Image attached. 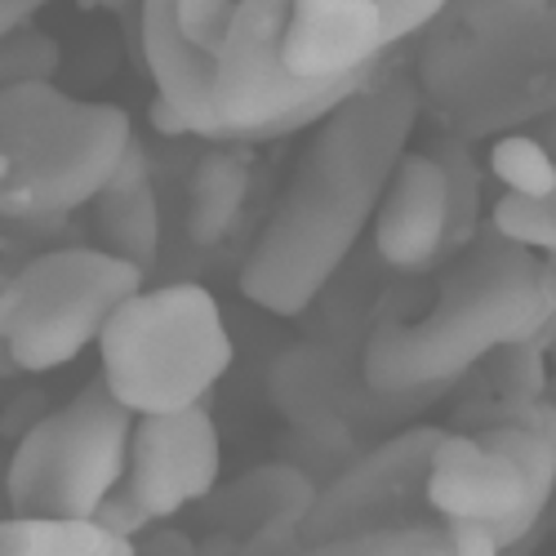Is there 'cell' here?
Masks as SVG:
<instances>
[{
	"mask_svg": "<svg viewBox=\"0 0 556 556\" xmlns=\"http://www.w3.org/2000/svg\"><path fill=\"white\" fill-rule=\"evenodd\" d=\"M445 0H237L214 76L218 143H271L316 129L375 85Z\"/></svg>",
	"mask_w": 556,
	"mask_h": 556,
	"instance_id": "obj_1",
	"label": "cell"
},
{
	"mask_svg": "<svg viewBox=\"0 0 556 556\" xmlns=\"http://www.w3.org/2000/svg\"><path fill=\"white\" fill-rule=\"evenodd\" d=\"M424 103L414 76H379L316 125L281 205L241 267V294L267 316H303L348 263L409 152Z\"/></svg>",
	"mask_w": 556,
	"mask_h": 556,
	"instance_id": "obj_2",
	"label": "cell"
},
{
	"mask_svg": "<svg viewBox=\"0 0 556 556\" xmlns=\"http://www.w3.org/2000/svg\"><path fill=\"white\" fill-rule=\"evenodd\" d=\"M552 307L543 258L503 231H477L441 271L428 312L392 307L365 339L361 383L392 401H437L494 352L543 339Z\"/></svg>",
	"mask_w": 556,
	"mask_h": 556,
	"instance_id": "obj_3",
	"label": "cell"
},
{
	"mask_svg": "<svg viewBox=\"0 0 556 556\" xmlns=\"http://www.w3.org/2000/svg\"><path fill=\"white\" fill-rule=\"evenodd\" d=\"M419 103L450 138H490L556 108V0H445L419 36Z\"/></svg>",
	"mask_w": 556,
	"mask_h": 556,
	"instance_id": "obj_4",
	"label": "cell"
},
{
	"mask_svg": "<svg viewBox=\"0 0 556 556\" xmlns=\"http://www.w3.org/2000/svg\"><path fill=\"white\" fill-rule=\"evenodd\" d=\"M134 143L129 112L54 80L0 89V227H50L94 205Z\"/></svg>",
	"mask_w": 556,
	"mask_h": 556,
	"instance_id": "obj_5",
	"label": "cell"
},
{
	"mask_svg": "<svg viewBox=\"0 0 556 556\" xmlns=\"http://www.w3.org/2000/svg\"><path fill=\"white\" fill-rule=\"evenodd\" d=\"M237 343L218 299L197 281L138 290L99 339L103 383L129 414L201 405L231 369Z\"/></svg>",
	"mask_w": 556,
	"mask_h": 556,
	"instance_id": "obj_6",
	"label": "cell"
},
{
	"mask_svg": "<svg viewBox=\"0 0 556 556\" xmlns=\"http://www.w3.org/2000/svg\"><path fill=\"white\" fill-rule=\"evenodd\" d=\"M148 271L103 245H59L23 258L0 286V343L18 375H50L99 343Z\"/></svg>",
	"mask_w": 556,
	"mask_h": 556,
	"instance_id": "obj_7",
	"label": "cell"
},
{
	"mask_svg": "<svg viewBox=\"0 0 556 556\" xmlns=\"http://www.w3.org/2000/svg\"><path fill=\"white\" fill-rule=\"evenodd\" d=\"M134 424L108 383L80 388L63 409H50L14 441L5 498L14 517L94 521L129 477Z\"/></svg>",
	"mask_w": 556,
	"mask_h": 556,
	"instance_id": "obj_8",
	"label": "cell"
},
{
	"mask_svg": "<svg viewBox=\"0 0 556 556\" xmlns=\"http://www.w3.org/2000/svg\"><path fill=\"white\" fill-rule=\"evenodd\" d=\"M445 428L419 424L365 450L356 463L316 494L303 543H330L352 534H383L409 526H441L428 513V472Z\"/></svg>",
	"mask_w": 556,
	"mask_h": 556,
	"instance_id": "obj_9",
	"label": "cell"
},
{
	"mask_svg": "<svg viewBox=\"0 0 556 556\" xmlns=\"http://www.w3.org/2000/svg\"><path fill=\"white\" fill-rule=\"evenodd\" d=\"M223 445L205 405L143 414L134 424L129 445V485L125 494L143 507L148 521H169L182 507H192L218 490Z\"/></svg>",
	"mask_w": 556,
	"mask_h": 556,
	"instance_id": "obj_10",
	"label": "cell"
},
{
	"mask_svg": "<svg viewBox=\"0 0 556 556\" xmlns=\"http://www.w3.org/2000/svg\"><path fill=\"white\" fill-rule=\"evenodd\" d=\"M375 254L405 276H419L441 267L454 245V197H450V169L437 152H405L388 197L369 227Z\"/></svg>",
	"mask_w": 556,
	"mask_h": 556,
	"instance_id": "obj_11",
	"label": "cell"
},
{
	"mask_svg": "<svg viewBox=\"0 0 556 556\" xmlns=\"http://www.w3.org/2000/svg\"><path fill=\"white\" fill-rule=\"evenodd\" d=\"M343 365L326 348H290L267 369V396L286 414V424L320 445L348 441L356 392L343 383Z\"/></svg>",
	"mask_w": 556,
	"mask_h": 556,
	"instance_id": "obj_12",
	"label": "cell"
},
{
	"mask_svg": "<svg viewBox=\"0 0 556 556\" xmlns=\"http://www.w3.org/2000/svg\"><path fill=\"white\" fill-rule=\"evenodd\" d=\"M316 494H320L316 481L303 468H294V463H263V468L245 472L237 485H227L218 494L214 513L227 530H237L245 539L276 534V530L303 534Z\"/></svg>",
	"mask_w": 556,
	"mask_h": 556,
	"instance_id": "obj_13",
	"label": "cell"
},
{
	"mask_svg": "<svg viewBox=\"0 0 556 556\" xmlns=\"http://www.w3.org/2000/svg\"><path fill=\"white\" fill-rule=\"evenodd\" d=\"M94 214H99V231H103V250L138 263L143 271L156 267L161 205H156V188H152V161H148L143 143H138V134H134L121 169L103 188V197L94 201Z\"/></svg>",
	"mask_w": 556,
	"mask_h": 556,
	"instance_id": "obj_14",
	"label": "cell"
},
{
	"mask_svg": "<svg viewBox=\"0 0 556 556\" xmlns=\"http://www.w3.org/2000/svg\"><path fill=\"white\" fill-rule=\"evenodd\" d=\"M250 197V161L214 148L210 156H201V165L188 178V210H182V227H188V241L197 250H214L231 223L241 218Z\"/></svg>",
	"mask_w": 556,
	"mask_h": 556,
	"instance_id": "obj_15",
	"label": "cell"
},
{
	"mask_svg": "<svg viewBox=\"0 0 556 556\" xmlns=\"http://www.w3.org/2000/svg\"><path fill=\"white\" fill-rule=\"evenodd\" d=\"M0 556H138V547L134 539L108 530L103 521L10 513L0 521Z\"/></svg>",
	"mask_w": 556,
	"mask_h": 556,
	"instance_id": "obj_16",
	"label": "cell"
},
{
	"mask_svg": "<svg viewBox=\"0 0 556 556\" xmlns=\"http://www.w3.org/2000/svg\"><path fill=\"white\" fill-rule=\"evenodd\" d=\"M490 174L507 188V197H521V201H547L556 192V156L530 134L494 138Z\"/></svg>",
	"mask_w": 556,
	"mask_h": 556,
	"instance_id": "obj_17",
	"label": "cell"
},
{
	"mask_svg": "<svg viewBox=\"0 0 556 556\" xmlns=\"http://www.w3.org/2000/svg\"><path fill=\"white\" fill-rule=\"evenodd\" d=\"M294 556H454V552L441 526H409V530H383V534L303 543Z\"/></svg>",
	"mask_w": 556,
	"mask_h": 556,
	"instance_id": "obj_18",
	"label": "cell"
},
{
	"mask_svg": "<svg viewBox=\"0 0 556 556\" xmlns=\"http://www.w3.org/2000/svg\"><path fill=\"white\" fill-rule=\"evenodd\" d=\"M59 63H63V45L36 23H23L10 36H0V89L54 80Z\"/></svg>",
	"mask_w": 556,
	"mask_h": 556,
	"instance_id": "obj_19",
	"label": "cell"
},
{
	"mask_svg": "<svg viewBox=\"0 0 556 556\" xmlns=\"http://www.w3.org/2000/svg\"><path fill=\"white\" fill-rule=\"evenodd\" d=\"M490 227L543 258H556V192L547 201H521L503 192V201L490 214Z\"/></svg>",
	"mask_w": 556,
	"mask_h": 556,
	"instance_id": "obj_20",
	"label": "cell"
},
{
	"mask_svg": "<svg viewBox=\"0 0 556 556\" xmlns=\"http://www.w3.org/2000/svg\"><path fill=\"white\" fill-rule=\"evenodd\" d=\"M441 530H445L454 556H507L503 539L481 521H445Z\"/></svg>",
	"mask_w": 556,
	"mask_h": 556,
	"instance_id": "obj_21",
	"label": "cell"
},
{
	"mask_svg": "<svg viewBox=\"0 0 556 556\" xmlns=\"http://www.w3.org/2000/svg\"><path fill=\"white\" fill-rule=\"evenodd\" d=\"M40 14V5H31V0H0V36H10L14 27L31 23Z\"/></svg>",
	"mask_w": 556,
	"mask_h": 556,
	"instance_id": "obj_22",
	"label": "cell"
},
{
	"mask_svg": "<svg viewBox=\"0 0 556 556\" xmlns=\"http://www.w3.org/2000/svg\"><path fill=\"white\" fill-rule=\"evenodd\" d=\"M152 125H156L161 134H169V138H178V134H188V125H182V121H178V116H174V112H169V108H165L161 99L152 103Z\"/></svg>",
	"mask_w": 556,
	"mask_h": 556,
	"instance_id": "obj_23",
	"label": "cell"
},
{
	"mask_svg": "<svg viewBox=\"0 0 556 556\" xmlns=\"http://www.w3.org/2000/svg\"><path fill=\"white\" fill-rule=\"evenodd\" d=\"M103 10H112L116 18H125V31H129V23H134V40H138V0H99Z\"/></svg>",
	"mask_w": 556,
	"mask_h": 556,
	"instance_id": "obj_24",
	"label": "cell"
},
{
	"mask_svg": "<svg viewBox=\"0 0 556 556\" xmlns=\"http://www.w3.org/2000/svg\"><path fill=\"white\" fill-rule=\"evenodd\" d=\"M543 294H547V307H552V320H556V258L543 263Z\"/></svg>",
	"mask_w": 556,
	"mask_h": 556,
	"instance_id": "obj_25",
	"label": "cell"
},
{
	"mask_svg": "<svg viewBox=\"0 0 556 556\" xmlns=\"http://www.w3.org/2000/svg\"><path fill=\"white\" fill-rule=\"evenodd\" d=\"M5 472H10V450H0V521L10 517V498H5Z\"/></svg>",
	"mask_w": 556,
	"mask_h": 556,
	"instance_id": "obj_26",
	"label": "cell"
},
{
	"mask_svg": "<svg viewBox=\"0 0 556 556\" xmlns=\"http://www.w3.org/2000/svg\"><path fill=\"white\" fill-rule=\"evenodd\" d=\"M547 521H552V530H556V498H552V507H547Z\"/></svg>",
	"mask_w": 556,
	"mask_h": 556,
	"instance_id": "obj_27",
	"label": "cell"
},
{
	"mask_svg": "<svg viewBox=\"0 0 556 556\" xmlns=\"http://www.w3.org/2000/svg\"><path fill=\"white\" fill-rule=\"evenodd\" d=\"M10 263H14V258H5V254H0V267H10Z\"/></svg>",
	"mask_w": 556,
	"mask_h": 556,
	"instance_id": "obj_28",
	"label": "cell"
},
{
	"mask_svg": "<svg viewBox=\"0 0 556 556\" xmlns=\"http://www.w3.org/2000/svg\"><path fill=\"white\" fill-rule=\"evenodd\" d=\"M31 5H40V10H45V5H50V0H31Z\"/></svg>",
	"mask_w": 556,
	"mask_h": 556,
	"instance_id": "obj_29",
	"label": "cell"
}]
</instances>
